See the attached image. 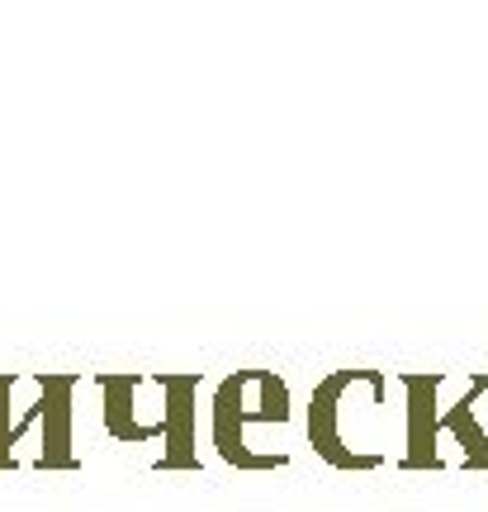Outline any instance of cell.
I'll list each match as a JSON object with an SVG mask.
<instances>
[]
</instances>
